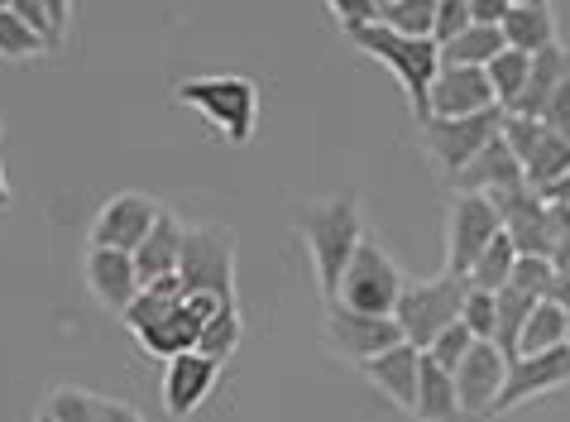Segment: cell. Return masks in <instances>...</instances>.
Returning a JSON list of instances; mask_svg holds the SVG:
<instances>
[{"label": "cell", "instance_id": "22", "mask_svg": "<svg viewBox=\"0 0 570 422\" xmlns=\"http://www.w3.org/2000/svg\"><path fill=\"white\" fill-rule=\"evenodd\" d=\"M499 29H503V43H509V49H518V53H542V49H551V43H561L557 14H551V6H532V0L513 6L509 20H503Z\"/></svg>", "mask_w": 570, "mask_h": 422}, {"label": "cell", "instance_id": "20", "mask_svg": "<svg viewBox=\"0 0 570 422\" xmlns=\"http://www.w3.org/2000/svg\"><path fill=\"white\" fill-rule=\"evenodd\" d=\"M183 222L173 216L168 207L158 212V222L145 241L135 249V269H139V284H154V278H168L178 274V259H183Z\"/></svg>", "mask_w": 570, "mask_h": 422}, {"label": "cell", "instance_id": "2", "mask_svg": "<svg viewBox=\"0 0 570 422\" xmlns=\"http://www.w3.org/2000/svg\"><path fill=\"white\" fill-rule=\"evenodd\" d=\"M125 326L130 336L145 346L158 361H173L183 351H197V336H202V322L187 312V288L178 274L168 278H154V284L139 288V298L125 307Z\"/></svg>", "mask_w": 570, "mask_h": 422}, {"label": "cell", "instance_id": "31", "mask_svg": "<svg viewBox=\"0 0 570 422\" xmlns=\"http://www.w3.org/2000/svg\"><path fill=\"white\" fill-rule=\"evenodd\" d=\"M39 53H49V43H43L14 10H0V58L24 62V58H39Z\"/></svg>", "mask_w": 570, "mask_h": 422}, {"label": "cell", "instance_id": "16", "mask_svg": "<svg viewBox=\"0 0 570 422\" xmlns=\"http://www.w3.org/2000/svg\"><path fill=\"white\" fill-rule=\"evenodd\" d=\"M216 380H220V361H212V355H202V351L173 355L168 370H164V413L178 418V422L193 418L202 403H207Z\"/></svg>", "mask_w": 570, "mask_h": 422}, {"label": "cell", "instance_id": "5", "mask_svg": "<svg viewBox=\"0 0 570 422\" xmlns=\"http://www.w3.org/2000/svg\"><path fill=\"white\" fill-rule=\"evenodd\" d=\"M465 293H470V278L446 274V269H441L436 278H407L403 298H399V307H393V317H399V326H403V341H413L417 351H426L451 322H461Z\"/></svg>", "mask_w": 570, "mask_h": 422}, {"label": "cell", "instance_id": "9", "mask_svg": "<svg viewBox=\"0 0 570 422\" xmlns=\"http://www.w3.org/2000/svg\"><path fill=\"white\" fill-rule=\"evenodd\" d=\"M322 336L341 361L364 365V361H374V355H384L389 346H399L403 326H399V317H384V312H355V307L331 303L326 322H322Z\"/></svg>", "mask_w": 570, "mask_h": 422}, {"label": "cell", "instance_id": "17", "mask_svg": "<svg viewBox=\"0 0 570 422\" xmlns=\"http://www.w3.org/2000/svg\"><path fill=\"white\" fill-rule=\"evenodd\" d=\"M455 193H484V197H499V193H513V187H528V174H522L518 154L503 145V135H494L489 145L474 154V159L451 178Z\"/></svg>", "mask_w": 570, "mask_h": 422}, {"label": "cell", "instance_id": "10", "mask_svg": "<svg viewBox=\"0 0 570 422\" xmlns=\"http://www.w3.org/2000/svg\"><path fill=\"white\" fill-rule=\"evenodd\" d=\"M503 230L494 202L484 193H455L451 216H446V274H470V264L480 259V249Z\"/></svg>", "mask_w": 570, "mask_h": 422}, {"label": "cell", "instance_id": "11", "mask_svg": "<svg viewBox=\"0 0 570 422\" xmlns=\"http://www.w3.org/2000/svg\"><path fill=\"white\" fill-rule=\"evenodd\" d=\"M82 278L91 288V303L101 312H116L125 317V307L139 298V269H135V255L130 249H106V245H91L87 259H82Z\"/></svg>", "mask_w": 570, "mask_h": 422}, {"label": "cell", "instance_id": "33", "mask_svg": "<svg viewBox=\"0 0 570 422\" xmlns=\"http://www.w3.org/2000/svg\"><path fill=\"white\" fill-rule=\"evenodd\" d=\"M509 284L522 288V293H532V298H547L551 284H557V264H551L547 255H518Z\"/></svg>", "mask_w": 570, "mask_h": 422}, {"label": "cell", "instance_id": "1", "mask_svg": "<svg viewBox=\"0 0 570 422\" xmlns=\"http://www.w3.org/2000/svg\"><path fill=\"white\" fill-rule=\"evenodd\" d=\"M297 236L307 241V255H312V269H316V284H322V298L326 307L336 303V288H341V274L351 255L364 241V222H360V197L355 193H336V197H322V202H307L297 212Z\"/></svg>", "mask_w": 570, "mask_h": 422}, {"label": "cell", "instance_id": "39", "mask_svg": "<svg viewBox=\"0 0 570 422\" xmlns=\"http://www.w3.org/2000/svg\"><path fill=\"white\" fill-rule=\"evenodd\" d=\"M43 10H49V20L62 39H68V24H72V0H43Z\"/></svg>", "mask_w": 570, "mask_h": 422}, {"label": "cell", "instance_id": "41", "mask_svg": "<svg viewBox=\"0 0 570 422\" xmlns=\"http://www.w3.org/2000/svg\"><path fill=\"white\" fill-rule=\"evenodd\" d=\"M542 197H551V202H566V207H570V174H566L561 183H551V187H547V193H542Z\"/></svg>", "mask_w": 570, "mask_h": 422}, {"label": "cell", "instance_id": "30", "mask_svg": "<svg viewBox=\"0 0 570 422\" xmlns=\"http://www.w3.org/2000/svg\"><path fill=\"white\" fill-rule=\"evenodd\" d=\"M379 24L413 35V39H432L436 0H379Z\"/></svg>", "mask_w": 570, "mask_h": 422}, {"label": "cell", "instance_id": "23", "mask_svg": "<svg viewBox=\"0 0 570 422\" xmlns=\"http://www.w3.org/2000/svg\"><path fill=\"white\" fill-rule=\"evenodd\" d=\"M570 346V312L561 303L542 298L532 307V317L522 322V336H518V355H537V351H557Z\"/></svg>", "mask_w": 570, "mask_h": 422}, {"label": "cell", "instance_id": "14", "mask_svg": "<svg viewBox=\"0 0 570 422\" xmlns=\"http://www.w3.org/2000/svg\"><path fill=\"white\" fill-rule=\"evenodd\" d=\"M503 374H509V355H503L494 341H474L470 355L455 365V394H461L465 422L494 413L499 389H503Z\"/></svg>", "mask_w": 570, "mask_h": 422}, {"label": "cell", "instance_id": "24", "mask_svg": "<svg viewBox=\"0 0 570 422\" xmlns=\"http://www.w3.org/2000/svg\"><path fill=\"white\" fill-rule=\"evenodd\" d=\"M509 43H503V29L494 24H470L465 35H455L451 43H441V68H484L489 58H499Z\"/></svg>", "mask_w": 570, "mask_h": 422}, {"label": "cell", "instance_id": "42", "mask_svg": "<svg viewBox=\"0 0 570 422\" xmlns=\"http://www.w3.org/2000/svg\"><path fill=\"white\" fill-rule=\"evenodd\" d=\"M0 130H6V125H0ZM10 207V183H6V168H0V212Z\"/></svg>", "mask_w": 570, "mask_h": 422}, {"label": "cell", "instance_id": "44", "mask_svg": "<svg viewBox=\"0 0 570 422\" xmlns=\"http://www.w3.org/2000/svg\"><path fill=\"white\" fill-rule=\"evenodd\" d=\"M532 6H551V0H532Z\"/></svg>", "mask_w": 570, "mask_h": 422}, {"label": "cell", "instance_id": "43", "mask_svg": "<svg viewBox=\"0 0 570 422\" xmlns=\"http://www.w3.org/2000/svg\"><path fill=\"white\" fill-rule=\"evenodd\" d=\"M35 422H53V418H49V413H43V409H39V413H35Z\"/></svg>", "mask_w": 570, "mask_h": 422}, {"label": "cell", "instance_id": "18", "mask_svg": "<svg viewBox=\"0 0 570 422\" xmlns=\"http://www.w3.org/2000/svg\"><path fill=\"white\" fill-rule=\"evenodd\" d=\"M417 361H422V351L413 346V341H399V346H389L384 355L364 361L360 374H364V380H370L389 403H399L403 413H413V409H417Z\"/></svg>", "mask_w": 570, "mask_h": 422}, {"label": "cell", "instance_id": "4", "mask_svg": "<svg viewBox=\"0 0 570 422\" xmlns=\"http://www.w3.org/2000/svg\"><path fill=\"white\" fill-rule=\"evenodd\" d=\"M345 39L399 77V87L407 91V101H413V116L422 120L426 116V87H432V77L441 72L436 39H413V35H399V29H389V24H364Z\"/></svg>", "mask_w": 570, "mask_h": 422}, {"label": "cell", "instance_id": "28", "mask_svg": "<svg viewBox=\"0 0 570 422\" xmlns=\"http://www.w3.org/2000/svg\"><path fill=\"white\" fill-rule=\"evenodd\" d=\"M43 413L53 422H106V399L91 394V389L77 384H58L49 399H43Z\"/></svg>", "mask_w": 570, "mask_h": 422}, {"label": "cell", "instance_id": "36", "mask_svg": "<svg viewBox=\"0 0 570 422\" xmlns=\"http://www.w3.org/2000/svg\"><path fill=\"white\" fill-rule=\"evenodd\" d=\"M326 10L345 35H355L364 24H379V0H326Z\"/></svg>", "mask_w": 570, "mask_h": 422}, {"label": "cell", "instance_id": "34", "mask_svg": "<svg viewBox=\"0 0 570 422\" xmlns=\"http://www.w3.org/2000/svg\"><path fill=\"white\" fill-rule=\"evenodd\" d=\"M470 346H474V332H470L465 322H451L446 332H441V336L432 341V346H426V355H432L436 365H446V370L455 374V365H461L465 355H470Z\"/></svg>", "mask_w": 570, "mask_h": 422}, {"label": "cell", "instance_id": "32", "mask_svg": "<svg viewBox=\"0 0 570 422\" xmlns=\"http://www.w3.org/2000/svg\"><path fill=\"white\" fill-rule=\"evenodd\" d=\"M461 322L474 332V341H494V332H499V298L489 288H470L465 307H461Z\"/></svg>", "mask_w": 570, "mask_h": 422}, {"label": "cell", "instance_id": "29", "mask_svg": "<svg viewBox=\"0 0 570 422\" xmlns=\"http://www.w3.org/2000/svg\"><path fill=\"white\" fill-rule=\"evenodd\" d=\"M240 341H245V322H240V307H220L216 317L202 326V336H197V351L202 355H212V361L226 365L235 351H240Z\"/></svg>", "mask_w": 570, "mask_h": 422}, {"label": "cell", "instance_id": "13", "mask_svg": "<svg viewBox=\"0 0 570 422\" xmlns=\"http://www.w3.org/2000/svg\"><path fill=\"white\" fill-rule=\"evenodd\" d=\"M158 202L145 197V193H116L101 202L97 222H91V245H106V249H139V241L154 230L158 222Z\"/></svg>", "mask_w": 570, "mask_h": 422}, {"label": "cell", "instance_id": "8", "mask_svg": "<svg viewBox=\"0 0 570 422\" xmlns=\"http://www.w3.org/2000/svg\"><path fill=\"white\" fill-rule=\"evenodd\" d=\"M499 130H503V106H494V111H480V116H461V120H441V116L417 120L422 154L432 159V168H436V174L446 178V183L461 174V168H465Z\"/></svg>", "mask_w": 570, "mask_h": 422}, {"label": "cell", "instance_id": "26", "mask_svg": "<svg viewBox=\"0 0 570 422\" xmlns=\"http://www.w3.org/2000/svg\"><path fill=\"white\" fill-rule=\"evenodd\" d=\"M513 264H518V245L509 241V230H499V236L480 249V259L470 264V274H465V278H470V288L499 293V288L513 278Z\"/></svg>", "mask_w": 570, "mask_h": 422}, {"label": "cell", "instance_id": "40", "mask_svg": "<svg viewBox=\"0 0 570 422\" xmlns=\"http://www.w3.org/2000/svg\"><path fill=\"white\" fill-rule=\"evenodd\" d=\"M106 422H145V418H139V409H130V403L106 399Z\"/></svg>", "mask_w": 570, "mask_h": 422}, {"label": "cell", "instance_id": "7", "mask_svg": "<svg viewBox=\"0 0 570 422\" xmlns=\"http://www.w3.org/2000/svg\"><path fill=\"white\" fill-rule=\"evenodd\" d=\"M403 284L407 278H403L399 264H393L389 249L374 236H364L360 249L351 255V264H345V274H341L336 303L355 307V312H384V317H393V307L403 298Z\"/></svg>", "mask_w": 570, "mask_h": 422}, {"label": "cell", "instance_id": "37", "mask_svg": "<svg viewBox=\"0 0 570 422\" xmlns=\"http://www.w3.org/2000/svg\"><path fill=\"white\" fill-rule=\"evenodd\" d=\"M542 120H547V130L551 135H561V139H570V82H561V91L547 101V111H542Z\"/></svg>", "mask_w": 570, "mask_h": 422}, {"label": "cell", "instance_id": "6", "mask_svg": "<svg viewBox=\"0 0 570 422\" xmlns=\"http://www.w3.org/2000/svg\"><path fill=\"white\" fill-rule=\"evenodd\" d=\"M178 278L187 293H212L220 303H235V230L216 222L187 226Z\"/></svg>", "mask_w": 570, "mask_h": 422}, {"label": "cell", "instance_id": "38", "mask_svg": "<svg viewBox=\"0 0 570 422\" xmlns=\"http://www.w3.org/2000/svg\"><path fill=\"white\" fill-rule=\"evenodd\" d=\"M509 10H513V0H470V20L474 24H503L509 20Z\"/></svg>", "mask_w": 570, "mask_h": 422}, {"label": "cell", "instance_id": "35", "mask_svg": "<svg viewBox=\"0 0 570 422\" xmlns=\"http://www.w3.org/2000/svg\"><path fill=\"white\" fill-rule=\"evenodd\" d=\"M474 20H470V0H436V24H432V39L436 49L441 43H451L455 35H465Z\"/></svg>", "mask_w": 570, "mask_h": 422}, {"label": "cell", "instance_id": "27", "mask_svg": "<svg viewBox=\"0 0 570 422\" xmlns=\"http://www.w3.org/2000/svg\"><path fill=\"white\" fill-rule=\"evenodd\" d=\"M528 72H532V53H518V49H503L499 58L484 62V77H489V87H494V101L503 106V111H509V106L522 97Z\"/></svg>", "mask_w": 570, "mask_h": 422}, {"label": "cell", "instance_id": "25", "mask_svg": "<svg viewBox=\"0 0 570 422\" xmlns=\"http://www.w3.org/2000/svg\"><path fill=\"white\" fill-rule=\"evenodd\" d=\"M547 125V120H542ZM522 174H528V187L532 193H547L551 183H561L566 174H570V139H561V135H542L537 139V149L522 159Z\"/></svg>", "mask_w": 570, "mask_h": 422}, {"label": "cell", "instance_id": "21", "mask_svg": "<svg viewBox=\"0 0 570 422\" xmlns=\"http://www.w3.org/2000/svg\"><path fill=\"white\" fill-rule=\"evenodd\" d=\"M413 418L417 422H465L461 394H455V374L446 365H436L426 351L417 361V409H413Z\"/></svg>", "mask_w": 570, "mask_h": 422}, {"label": "cell", "instance_id": "19", "mask_svg": "<svg viewBox=\"0 0 570 422\" xmlns=\"http://www.w3.org/2000/svg\"><path fill=\"white\" fill-rule=\"evenodd\" d=\"M561 82H570V49H566V43H551V49L532 53L528 87H522V97L509 106V111H513V116H532V120H542L547 101L561 91Z\"/></svg>", "mask_w": 570, "mask_h": 422}, {"label": "cell", "instance_id": "12", "mask_svg": "<svg viewBox=\"0 0 570 422\" xmlns=\"http://www.w3.org/2000/svg\"><path fill=\"white\" fill-rule=\"evenodd\" d=\"M561 384H570V346L537 351V355H513L509 374H503L494 413H509V409H518V403H528L537 394H551V389H561Z\"/></svg>", "mask_w": 570, "mask_h": 422}, {"label": "cell", "instance_id": "3", "mask_svg": "<svg viewBox=\"0 0 570 422\" xmlns=\"http://www.w3.org/2000/svg\"><path fill=\"white\" fill-rule=\"evenodd\" d=\"M173 101L193 106V111L226 139V145H249L259 130V87L240 72H202V77H183L173 87Z\"/></svg>", "mask_w": 570, "mask_h": 422}, {"label": "cell", "instance_id": "15", "mask_svg": "<svg viewBox=\"0 0 570 422\" xmlns=\"http://www.w3.org/2000/svg\"><path fill=\"white\" fill-rule=\"evenodd\" d=\"M494 87H489L484 68H441L426 87V116L441 120H461V116H480L494 111ZM422 116V120H426Z\"/></svg>", "mask_w": 570, "mask_h": 422}]
</instances>
